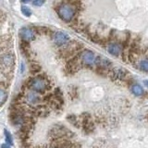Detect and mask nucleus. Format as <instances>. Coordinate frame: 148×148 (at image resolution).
I'll use <instances>...</instances> for the list:
<instances>
[{"mask_svg":"<svg viewBox=\"0 0 148 148\" xmlns=\"http://www.w3.org/2000/svg\"><path fill=\"white\" fill-rule=\"evenodd\" d=\"M30 87L32 90L35 91L38 94L45 95L46 92L52 88V82L45 73H43L37 77L31 78Z\"/></svg>","mask_w":148,"mask_h":148,"instance_id":"f257e3e1","label":"nucleus"},{"mask_svg":"<svg viewBox=\"0 0 148 148\" xmlns=\"http://www.w3.org/2000/svg\"><path fill=\"white\" fill-rule=\"evenodd\" d=\"M57 13L61 20L67 23H71L78 17V10L73 5L62 1L57 7Z\"/></svg>","mask_w":148,"mask_h":148,"instance_id":"f03ea898","label":"nucleus"},{"mask_svg":"<svg viewBox=\"0 0 148 148\" xmlns=\"http://www.w3.org/2000/svg\"><path fill=\"white\" fill-rule=\"evenodd\" d=\"M83 49V45L77 41H69L67 45H63L58 50V57L62 59L68 60L75 57Z\"/></svg>","mask_w":148,"mask_h":148,"instance_id":"7ed1b4c3","label":"nucleus"},{"mask_svg":"<svg viewBox=\"0 0 148 148\" xmlns=\"http://www.w3.org/2000/svg\"><path fill=\"white\" fill-rule=\"evenodd\" d=\"M15 68V57L11 53H7L0 57V72L7 79L13 77Z\"/></svg>","mask_w":148,"mask_h":148,"instance_id":"20e7f679","label":"nucleus"},{"mask_svg":"<svg viewBox=\"0 0 148 148\" xmlns=\"http://www.w3.org/2000/svg\"><path fill=\"white\" fill-rule=\"evenodd\" d=\"M77 56H78L79 60H80L82 68L95 69V61H96V58H97V55L95 52H92V51L90 49L83 48Z\"/></svg>","mask_w":148,"mask_h":148,"instance_id":"39448f33","label":"nucleus"},{"mask_svg":"<svg viewBox=\"0 0 148 148\" xmlns=\"http://www.w3.org/2000/svg\"><path fill=\"white\" fill-rule=\"evenodd\" d=\"M111 81L115 82H126L130 81V74L128 71L122 68H112L108 73V76Z\"/></svg>","mask_w":148,"mask_h":148,"instance_id":"423d86ee","label":"nucleus"},{"mask_svg":"<svg viewBox=\"0 0 148 148\" xmlns=\"http://www.w3.org/2000/svg\"><path fill=\"white\" fill-rule=\"evenodd\" d=\"M49 136L52 140L59 138H71L73 136V132L64 127L63 125H55L49 131Z\"/></svg>","mask_w":148,"mask_h":148,"instance_id":"0eeeda50","label":"nucleus"},{"mask_svg":"<svg viewBox=\"0 0 148 148\" xmlns=\"http://www.w3.org/2000/svg\"><path fill=\"white\" fill-rule=\"evenodd\" d=\"M106 51L115 58L121 57V54L124 49V45L122 42H119L117 40H108L106 44Z\"/></svg>","mask_w":148,"mask_h":148,"instance_id":"6e6552de","label":"nucleus"},{"mask_svg":"<svg viewBox=\"0 0 148 148\" xmlns=\"http://www.w3.org/2000/svg\"><path fill=\"white\" fill-rule=\"evenodd\" d=\"M82 69V66L80 62V60H79L77 55L75 57L67 60V64H66V67H65V69H66V72L69 74V75H72V74L76 73Z\"/></svg>","mask_w":148,"mask_h":148,"instance_id":"1a4fd4ad","label":"nucleus"},{"mask_svg":"<svg viewBox=\"0 0 148 148\" xmlns=\"http://www.w3.org/2000/svg\"><path fill=\"white\" fill-rule=\"evenodd\" d=\"M52 38L54 40L55 45L57 46H58V47H62L63 45H67L69 42L71 41V40H69V35L66 34V32H55Z\"/></svg>","mask_w":148,"mask_h":148,"instance_id":"9d476101","label":"nucleus"},{"mask_svg":"<svg viewBox=\"0 0 148 148\" xmlns=\"http://www.w3.org/2000/svg\"><path fill=\"white\" fill-rule=\"evenodd\" d=\"M20 36L22 41H26V42H31L34 41L35 39V32L32 28H28V27H24L21 28L20 30Z\"/></svg>","mask_w":148,"mask_h":148,"instance_id":"9b49d317","label":"nucleus"},{"mask_svg":"<svg viewBox=\"0 0 148 148\" xmlns=\"http://www.w3.org/2000/svg\"><path fill=\"white\" fill-rule=\"evenodd\" d=\"M133 66L142 72L148 73V56L140 57Z\"/></svg>","mask_w":148,"mask_h":148,"instance_id":"f8f14e48","label":"nucleus"},{"mask_svg":"<svg viewBox=\"0 0 148 148\" xmlns=\"http://www.w3.org/2000/svg\"><path fill=\"white\" fill-rule=\"evenodd\" d=\"M25 100H26V103L29 104V105H37L40 103L41 101V97L39 96L38 92H36L35 91L32 90L29 91L25 94Z\"/></svg>","mask_w":148,"mask_h":148,"instance_id":"ddd939ff","label":"nucleus"},{"mask_svg":"<svg viewBox=\"0 0 148 148\" xmlns=\"http://www.w3.org/2000/svg\"><path fill=\"white\" fill-rule=\"evenodd\" d=\"M50 113V109L46 105H38L34 108V115L36 117L45 118Z\"/></svg>","mask_w":148,"mask_h":148,"instance_id":"4468645a","label":"nucleus"},{"mask_svg":"<svg viewBox=\"0 0 148 148\" xmlns=\"http://www.w3.org/2000/svg\"><path fill=\"white\" fill-rule=\"evenodd\" d=\"M32 29L34 30L36 34H41V35H48L53 37L55 32L48 27H44V26H34L32 27Z\"/></svg>","mask_w":148,"mask_h":148,"instance_id":"2eb2a0df","label":"nucleus"},{"mask_svg":"<svg viewBox=\"0 0 148 148\" xmlns=\"http://www.w3.org/2000/svg\"><path fill=\"white\" fill-rule=\"evenodd\" d=\"M12 42L10 37L8 36H2L0 37V51H5L8 49L11 46Z\"/></svg>","mask_w":148,"mask_h":148,"instance_id":"dca6fc26","label":"nucleus"},{"mask_svg":"<svg viewBox=\"0 0 148 148\" xmlns=\"http://www.w3.org/2000/svg\"><path fill=\"white\" fill-rule=\"evenodd\" d=\"M131 91L134 95L138 96V97L145 95V94L143 88L140 84H138V83H132L131 85Z\"/></svg>","mask_w":148,"mask_h":148,"instance_id":"f3484780","label":"nucleus"},{"mask_svg":"<svg viewBox=\"0 0 148 148\" xmlns=\"http://www.w3.org/2000/svg\"><path fill=\"white\" fill-rule=\"evenodd\" d=\"M41 66L38 63H35V62H31L30 64V71L32 74H36L41 71Z\"/></svg>","mask_w":148,"mask_h":148,"instance_id":"a211bd4d","label":"nucleus"},{"mask_svg":"<svg viewBox=\"0 0 148 148\" xmlns=\"http://www.w3.org/2000/svg\"><path fill=\"white\" fill-rule=\"evenodd\" d=\"M67 119H68L69 121L71 122L72 125H74L75 127H77V128L80 127V120H79V119L76 117L75 115H69L67 117Z\"/></svg>","mask_w":148,"mask_h":148,"instance_id":"6ab92c4d","label":"nucleus"},{"mask_svg":"<svg viewBox=\"0 0 148 148\" xmlns=\"http://www.w3.org/2000/svg\"><path fill=\"white\" fill-rule=\"evenodd\" d=\"M8 99V94L2 88H0V106H3Z\"/></svg>","mask_w":148,"mask_h":148,"instance_id":"aec40b11","label":"nucleus"},{"mask_svg":"<svg viewBox=\"0 0 148 148\" xmlns=\"http://www.w3.org/2000/svg\"><path fill=\"white\" fill-rule=\"evenodd\" d=\"M4 132H5V137H6V142H7V143L12 145H13V138H12V135L10 134V132H8L7 130H4Z\"/></svg>","mask_w":148,"mask_h":148,"instance_id":"412c9836","label":"nucleus"},{"mask_svg":"<svg viewBox=\"0 0 148 148\" xmlns=\"http://www.w3.org/2000/svg\"><path fill=\"white\" fill-rule=\"evenodd\" d=\"M21 11L23 13V15L26 16V17H30L32 15V11H31V9L26 7V6H22L21 7Z\"/></svg>","mask_w":148,"mask_h":148,"instance_id":"4be33fe9","label":"nucleus"},{"mask_svg":"<svg viewBox=\"0 0 148 148\" xmlns=\"http://www.w3.org/2000/svg\"><path fill=\"white\" fill-rule=\"evenodd\" d=\"M69 95L72 97V98H74V97H76V95H77V89H76L75 87H73V86L69 87Z\"/></svg>","mask_w":148,"mask_h":148,"instance_id":"5701e85b","label":"nucleus"},{"mask_svg":"<svg viewBox=\"0 0 148 148\" xmlns=\"http://www.w3.org/2000/svg\"><path fill=\"white\" fill-rule=\"evenodd\" d=\"M45 3V0H34V5L36 7H40L42 5H44Z\"/></svg>","mask_w":148,"mask_h":148,"instance_id":"b1692460","label":"nucleus"},{"mask_svg":"<svg viewBox=\"0 0 148 148\" xmlns=\"http://www.w3.org/2000/svg\"><path fill=\"white\" fill-rule=\"evenodd\" d=\"M5 18H6V15H5V13L3 11H0V23H2Z\"/></svg>","mask_w":148,"mask_h":148,"instance_id":"393cba45","label":"nucleus"},{"mask_svg":"<svg viewBox=\"0 0 148 148\" xmlns=\"http://www.w3.org/2000/svg\"><path fill=\"white\" fill-rule=\"evenodd\" d=\"M1 148H10V145H8V143H3L1 145Z\"/></svg>","mask_w":148,"mask_h":148,"instance_id":"a878e982","label":"nucleus"},{"mask_svg":"<svg viewBox=\"0 0 148 148\" xmlns=\"http://www.w3.org/2000/svg\"><path fill=\"white\" fill-rule=\"evenodd\" d=\"M21 1L22 2V3H24V4H27V3H29V2H31L32 0H21Z\"/></svg>","mask_w":148,"mask_h":148,"instance_id":"bb28decb","label":"nucleus"},{"mask_svg":"<svg viewBox=\"0 0 148 148\" xmlns=\"http://www.w3.org/2000/svg\"><path fill=\"white\" fill-rule=\"evenodd\" d=\"M143 83H145V85L148 88V81H145V82H143Z\"/></svg>","mask_w":148,"mask_h":148,"instance_id":"cd10ccee","label":"nucleus"}]
</instances>
